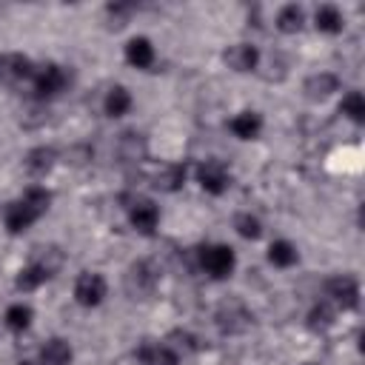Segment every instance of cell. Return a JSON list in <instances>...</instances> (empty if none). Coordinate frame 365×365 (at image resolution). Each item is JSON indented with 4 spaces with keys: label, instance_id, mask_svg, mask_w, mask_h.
<instances>
[{
    "label": "cell",
    "instance_id": "cell-1",
    "mask_svg": "<svg viewBox=\"0 0 365 365\" xmlns=\"http://www.w3.org/2000/svg\"><path fill=\"white\" fill-rule=\"evenodd\" d=\"M160 285V268L154 259H134L123 274V288L131 299H148Z\"/></svg>",
    "mask_w": 365,
    "mask_h": 365
},
{
    "label": "cell",
    "instance_id": "cell-2",
    "mask_svg": "<svg viewBox=\"0 0 365 365\" xmlns=\"http://www.w3.org/2000/svg\"><path fill=\"white\" fill-rule=\"evenodd\" d=\"M197 265L211 279H228L237 268V254L225 242H211V245H202L197 251Z\"/></svg>",
    "mask_w": 365,
    "mask_h": 365
},
{
    "label": "cell",
    "instance_id": "cell-3",
    "mask_svg": "<svg viewBox=\"0 0 365 365\" xmlns=\"http://www.w3.org/2000/svg\"><path fill=\"white\" fill-rule=\"evenodd\" d=\"M66 86H68V71L60 63H43L31 77V91L37 100H54L57 94L66 91Z\"/></svg>",
    "mask_w": 365,
    "mask_h": 365
},
{
    "label": "cell",
    "instance_id": "cell-4",
    "mask_svg": "<svg viewBox=\"0 0 365 365\" xmlns=\"http://www.w3.org/2000/svg\"><path fill=\"white\" fill-rule=\"evenodd\" d=\"M194 177H197V185L205 194H211V197H222L231 188V168L222 160H217V157L200 163L197 171H194Z\"/></svg>",
    "mask_w": 365,
    "mask_h": 365
},
{
    "label": "cell",
    "instance_id": "cell-5",
    "mask_svg": "<svg viewBox=\"0 0 365 365\" xmlns=\"http://www.w3.org/2000/svg\"><path fill=\"white\" fill-rule=\"evenodd\" d=\"M325 297L334 308L354 311L359 305V279L354 274H334L325 279Z\"/></svg>",
    "mask_w": 365,
    "mask_h": 365
},
{
    "label": "cell",
    "instance_id": "cell-6",
    "mask_svg": "<svg viewBox=\"0 0 365 365\" xmlns=\"http://www.w3.org/2000/svg\"><path fill=\"white\" fill-rule=\"evenodd\" d=\"M108 297V282L100 271H80L74 279V302L83 308H97Z\"/></svg>",
    "mask_w": 365,
    "mask_h": 365
},
{
    "label": "cell",
    "instance_id": "cell-7",
    "mask_svg": "<svg viewBox=\"0 0 365 365\" xmlns=\"http://www.w3.org/2000/svg\"><path fill=\"white\" fill-rule=\"evenodd\" d=\"M128 225L137 231V234H154L157 225H160V205L154 200H145V197H134L128 205Z\"/></svg>",
    "mask_w": 365,
    "mask_h": 365
},
{
    "label": "cell",
    "instance_id": "cell-8",
    "mask_svg": "<svg viewBox=\"0 0 365 365\" xmlns=\"http://www.w3.org/2000/svg\"><path fill=\"white\" fill-rule=\"evenodd\" d=\"M37 66L31 63V57L20 54V51H6L0 54V80L6 86H20V83H31Z\"/></svg>",
    "mask_w": 365,
    "mask_h": 365
},
{
    "label": "cell",
    "instance_id": "cell-9",
    "mask_svg": "<svg viewBox=\"0 0 365 365\" xmlns=\"http://www.w3.org/2000/svg\"><path fill=\"white\" fill-rule=\"evenodd\" d=\"M222 63H225L231 71H237V74H251V71L259 68L262 54H259V48H257L254 43H231V46L222 51Z\"/></svg>",
    "mask_w": 365,
    "mask_h": 365
},
{
    "label": "cell",
    "instance_id": "cell-10",
    "mask_svg": "<svg viewBox=\"0 0 365 365\" xmlns=\"http://www.w3.org/2000/svg\"><path fill=\"white\" fill-rule=\"evenodd\" d=\"M342 80L334 71H314L302 80V97L311 103H325L328 97H334L339 91Z\"/></svg>",
    "mask_w": 365,
    "mask_h": 365
},
{
    "label": "cell",
    "instance_id": "cell-11",
    "mask_svg": "<svg viewBox=\"0 0 365 365\" xmlns=\"http://www.w3.org/2000/svg\"><path fill=\"white\" fill-rule=\"evenodd\" d=\"M37 220H40V214H37L31 205H26L23 200L9 202V205H6V211H3V225H6V231H9L11 237H17V234L29 231Z\"/></svg>",
    "mask_w": 365,
    "mask_h": 365
},
{
    "label": "cell",
    "instance_id": "cell-12",
    "mask_svg": "<svg viewBox=\"0 0 365 365\" xmlns=\"http://www.w3.org/2000/svg\"><path fill=\"white\" fill-rule=\"evenodd\" d=\"M117 154L123 163H143L148 157V140L140 131H123L117 137Z\"/></svg>",
    "mask_w": 365,
    "mask_h": 365
},
{
    "label": "cell",
    "instance_id": "cell-13",
    "mask_svg": "<svg viewBox=\"0 0 365 365\" xmlns=\"http://www.w3.org/2000/svg\"><path fill=\"white\" fill-rule=\"evenodd\" d=\"M185 180H188V168H185L182 163H165V165L151 177L154 188L163 191V194H177V191L185 185Z\"/></svg>",
    "mask_w": 365,
    "mask_h": 365
},
{
    "label": "cell",
    "instance_id": "cell-14",
    "mask_svg": "<svg viewBox=\"0 0 365 365\" xmlns=\"http://www.w3.org/2000/svg\"><path fill=\"white\" fill-rule=\"evenodd\" d=\"M74 362V348L63 336H51L40 345V362L37 365H71Z\"/></svg>",
    "mask_w": 365,
    "mask_h": 365
},
{
    "label": "cell",
    "instance_id": "cell-15",
    "mask_svg": "<svg viewBox=\"0 0 365 365\" xmlns=\"http://www.w3.org/2000/svg\"><path fill=\"white\" fill-rule=\"evenodd\" d=\"M154 57H157V51H154V43L148 37L137 34V37H131L125 43V63L128 66H134V68H151L154 66Z\"/></svg>",
    "mask_w": 365,
    "mask_h": 365
},
{
    "label": "cell",
    "instance_id": "cell-16",
    "mask_svg": "<svg viewBox=\"0 0 365 365\" xmlns=\"http://www.w3.org/2000/svg\"><path fill=\"white\" fill-rule=\"evenodd\" d=\"M228 128H231V134L237 140H257L259 131H262V114L245 108V111H240V114H234L228 120Z\"/></svg>",
    "mask_w": 365,
    "mask_h": 365
},
{
    "label": "cell",
    "instance_id": "cell-17",
    "mask_svg": "<svg viewBox=\"0 0 365 365\" xmlns=\"http://www.w3.org/2000/svg\"><path fill=\"white\" fill-rule=\"evenodd\" d=\"M140 365H180V354L165 342H143L137 348Z\"/></svg>",
    "mask_w": 365,
    "mask_h": 365
},
{
    "label": "cell",
    "instance_id": "cell-18",
    "mask_svg": "<svg viewBox=\"0 0 365 365\" xmlns=\"http://www.w3.org/2000/svg\"><path fill=\"white\" fill-rule=\"evenodd\" d=\"M314 29L319 31V34H342V29H345V14L339 11V6H334V3H322L317 11H314Z\"/></svg>",
    "mask_w": 365,
    "mask_h": 365
},
{
    "label": "cell",
    "instance_id": "cell-19",
    "mask_svg": "<svg viewBox=\"0 0 365 365\" xmlns=\"http://www.w3.org/2000/svg\"><path fill=\"white\" fill-rule=\"evenodd\" d=\"M31 262H37L48 277H57V274L63 271V265H66V251H63L60 245H54V242L37 245V248L31 251Z\"/></svg>",
    "mask_w": 365,
    "mask_h": 365
},
{
    "label": "cell",
    "instance_id": "cell-20",
    "mask_svg": "<svg viewBox=\"0 0 365 365\" xmlns=\"http://www.w3.org/2000/svg\"><path fill=\"white\" fill-rule=\"evenodd\" d=\"M274 26H277L279 34H299L305 29V9L297 6V3L279 6L277 17H274Z\"/></svg>",
    "mask_w": 365,
    "mask_h": 365
},
{
    "label": "cell",
    "instance_id": "cell-21",
    "mask_svg": "<svg viewBox=\"0 0 365 365\" xmlns=\"http://www.w3.org/2000/svg\"><path fill=\"white\" fill-rule=\"evenodd\" d=\"M131 106H134V97H131V91H128L125 86H111V88L106 91V97H103V111H106V117H111V120L125 117V114L131 111Z\"/></svg>",
    "mask_w": 365,
    "mask_h": 365
},
{
    "label": "cell",
    "instance_id": "cell-22",
    "mask_svg": "<svg viewBox=\"0 0 365 365\" xmlns=\"http://www.w3.org/2000/svg\"><path fill=\"white\" fill-rule=\"evenodd\" d=\"M26 171L31 174V177H46L54 165H57V151L51 148V145H37V148H31L29 154H26Z\"/></svg>",
    "mask_w": 365,
    "mask_h": 365
},
{
    "label": "cell",
    "instance_id": "cell-23",
    "mask_svg": "<svg viewBox=\"0 0 365 365\" xmlns=\"http://www.w3.org/2000/svg\"><path fill=\"white\" fill-rule=\"evenodd\" d=\"M31 319H34V311H31V305H26V302H11V305L3 311V322H6V328H9L11 334L29 331V328H31Z\"/></svg>",
    "mask_w": 365,
    "mask_h": 365
},
{
    "label": "cell",
    "instance_id": "cell-24",
    "mask_svg": "<svg viewBox=\"0 0 365 365\" xmlns=\"http://www.w3.org/2000/svg\"><path fill=\"white\" fill-rule=\"evenodd\" d=\"M268 262L274 268H291V265L299 262V251H297V245L291 240H274L268 245Z\"/></svg>",
    "mask_w": 365,
    "mask_h": 365
},
{
    "label": "cell",
    "instance_id": "cell-25",
    "mask_svg": "<svg viewBox=\"0 0 365 365\" xmlns=\"http://www.w3.org/2000/svg\"><path fill=\"white\" fill-rule=\"evenodd\" d=\"M48 279H51V277H48L37 262L29 259V262L17 271V277H14V288L23 291V294H29V291H37V288H40L43 282H48Z\"/></svg>",
    "mask_w": 365,
    "mask_h": 365
},
{
    "label": "cell",
    "instance_id": "cell-26",
    "mask_svg": "<svg viewBox=\"0 0 365 365\" xmlns=\"http://www.w3.org/2000/svg\"><path fill=\"white\" fill-rule=\"evenodd\" d=\"M334 322H336V308H334L328 299L311 305V311H308V317H305V325H308L311 331H317V334H325L328 328H334Z\"/></svg>",
    "mask_w": 365,
    "mask_h": 365
},
{
    "label": "cell",
    "instance_id": "cell-27",
    "mask_svg": "<svg viewBox=\"0 0 365 365\" xmlns=\"http://www.w3.org/2000/svg\"><path fill=\"white\" fill-rule=\"evenodd\" d=\"M339 111L351 120V123H365V97H362V91H348L345 97H342V103H339Z\"/></svg>",
    "mask_w": 365,
    "mask_h": 365
},
{
    "label": "cell",
    "instance_id": "cell-28",
    "mask_svg": "<svg viewBox=\"0 0 365 365\" xmlns=\"http://www.w3.org/2000/svg\"><path fill=\"white\" fill-rule=\"evenodd\" d=\"M237 319L248 322V314H245L242 305H222L220 314H217V325H220L225 334H237V331H242V328L237 325Z\"/></svg>",
    "mask_w": 365,
    "mask_h": 365
},
{
    "label": "cell",
    "instance_id": "cell-29",
    "mask_svg": "<svg viewBox=\"0 0 365 365\" xmlns=\"http://www.w3.org/2000/svg\"><path fill=\"white\" fill-rule=\"evenodd\" d=\"M20 200H23L26 205H31L40 217L51 208V191H48L46 185H29V188L23 191V197H20Z\"/></svg>",
    "mask_w": 365,
    "mask_h": 365
},
{
    "label": "cell",
    "instance_id": "cell-30",
    "mask_svg": "<svg viewBox=\"0 0 365 365\" xmlns=\"http://www.w3.org/2000/svg\"><path fill=\"white\" fill-rule=\"evenodd\" d=\"M234 231L242 237V240H259L262 237V222L259 217H254L251 211H242L234 217Z\"/></svg>",
    "mask_w": 365,
    "mask_h": 365
},
{
    "label": "cell",
    "instance_id": "cell-31",
    "mask_svg": "<svg viewBox=\"0 0 365 365\" xmlns=\"http://www.w3.org/2000/svg\"><path fill=\"white\" fill-rule=\"evenodd\" d=\"M165 345L174 348L177 354H191V351H197V336H191L188 331H174Z\"/></svg>",
    "mask_w": 365,
    "mask_h": 365
},
{
    "label": "cell",
    "instance_id": "cell-32",
    "mask_svg": "<svg viewBox=\"0 0 365 365\" xmlns=\"http://www.w3.org/2000/svg\"><path fill=\"white\" fill-rule=\"evenodd\" d=\"M131 11H134V9H131V6H125V3H111V6H106V14L114 20L111 26H117V29H120V26H125V20L131 17Z\"/></svg>",
    "mask_w": 365,
    "mask_h": 365
},
{
    "label": "cell",
    "instance_id": "cell-33",
    "mask_svg": "<svg viewBox=\"0 0 365 365\" xmlns=\"http://www.w3.org/2000/svg\"><path fill=\"white\" fill-rule=\"evenodd\" d=\"M20 365H34V362H20Z\"/></svg>",
    "mask_w": 365,
    "mask_h": 365
}]
</instances>
